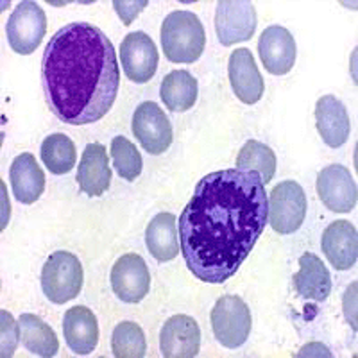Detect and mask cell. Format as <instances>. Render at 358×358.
I'll return each instance as SVG.
<instances>
[{
  "label": "cell",
  "mask_w": 358,
  "mask_h": 358,
  "mask_svg": "<svg viewBox=\"0 0 358 358\" xmlns=\"http://www.w3.org/2000/svg\"><path fill=\"white\" fill-rule=\"evenodd\" d=\"M268 199L257 171L204 176L179 217V245L190 273L224 283L241 268L267 224Z\"/></svg>",
  "instance_id": "obj_1"
},
{
  "label": "cell",
  "mask_w": 358,
  "mask_h": 358,
  "mask_svg": "<svg viewBox=\"0 0 358 358\" xmlns=\"http://www.w3.org/2000/svg\"><path fill=\"white\" fill-rule=\"evenodd\" d=\"M41 86L50 111L62 122H97L111 110L120 86L113 43L95 25L66 24L45 47Z\"/></svg>",
  "instance_id": "obj_2"
},
{
  "label": "cell",
  "mask_w": 358,
  "mask_h": 358,
  "mask_svg": "<svg viewBox=\"0 0 358 358\" xmlns=\"http://www.w3.org/2000/svg\"><path fill=\"white\" fill-rule=\"evenodd\" d=\"M206 34L192 11H172L162 24L163 52L172 63H194L201 57Z\"/></svg>",
  "instance_id": "obj_3"
},
{
  "label": "cell",
  "mask_w": 358,
  "mask_h": 358,
  "mask_svg": "<svg viewBox=\"0 0 358 358\" xmlns=\"http://www.w3.org/2000/svg\"><path fill=\"white\" fill-rule=\"evenodd\" d=\"M41 289L47 299L56 305H65L83 289V265L76 255L56 251L45 262L41 271Z\"/></svg>",
  "instance_id": "obj_4"
},
{
  "label": "cell",
  "mask_w": 358,
  "mask_h": 358,
  "mask_svg": "<svg viewBox=\"0 0 358 358\" xmlns=\"http://www.w3.org/2000/svg\"><path fill=\"white\" fill-rule=\"evenodd\" d=\"M251 310L238 296H222L212 310L213 335L224 348L235 350L251 334Z\"/></svg>",
  "instance_id": "obj_5"
},
{
  "label": "cell",
  "mask_w": 358,
  "mask_h": 358,
  "mask_svg": "<svg viewBox=\"0 0 358 358\" xmlns=\"http://www.w3.org/2000/svg\"><path fill=\"white\" fill-rule=\"evenodd\" d=\"M268 199L267 222L280 235H290L301 228L306 215V197L296 181H281Z\"/></svg>",
  "instance_id": "obj_6"
},
{
  "label": "cell",
  "mask_w": 358,
  "mask_h": 358,
  "mask_svg": "<svg viewBox=\"0 0 358 358\" xmlns=\"http://www.w3.org/2000/svg\"><path fill=\"white\" fill-rule=\"evenodd\" d=\"M47 31V17L36 2H20L9 17L6 34L11 49L29 56L40 47Z\"/></svg>",
  "instance_id": "obj_7"
},
{
  "label": "cell",
  "mask_w": 358,
  "mask_h": 358,
  "mask_svg": "<svg viewBox=\"0 0 358 358\" xmlns=\"http://www.w3.org/2000/svg\"><path fill=\"white\" fill-rule=\"evenodd\" d=\"M257 9L251 2L222 0L217 4L215 31L224 47L251 40L257 31Z\"/></svg>",
  "instance_id": "obj_8"
},
{
  "label": "cell",
  "mask_w": 358,
  "mask_h": 358,
  "mask_svg": "<svg viewBox=\"0 0 358 358\" xmlns=\"http://www.w3.org/2000/svg\"><path fill=\"white\" fill-rule=\"evenodd\" d=\"M133 133L149 155H163L171 147L172 126L156 102H142L133 115Z\"/></svg>",
  "instance_id": "obj_9"
},
{
  "label": "cell",
  "mask_w": 358,
  "mask_h": 358,
  "mask_svg": "<svg viewBox=\"0 0 358 358\" xmlns=\"http://www.w3.org/2000/svg\"><path fill=\"white\" fill-rule=\"evenodd\" d=\"M317 194L328 210L348 213L357 206V181L344 165H328L317 176Z\"/></svg>",
  "instance_id": "obj_10"
},
{
  "label": "cell",
  "mask_w": 358,
  "mask_h": 358,
  "mask_svg": "<svg viewBox=\"0 0 358 358\" xmlns=\"http://www.w3.org/2000/svg\"><path fill=\"white\" fill-rule=\"evenodd\" d=\"M111 287L124 303H140L149 294L151 274L140 255H124L111 268Z\"/></svg>",
  "instance_id": "obj_11"
},
{
  "label": "cell",
  "mask_w": 358,
  "mask_h": 358,
  "mask_svg": "<svg viewBox=\"0 0 358 358\" xmlns=\"http://www.w3.org/2000/svg\"><path fill=\"white\" fill-rule=\"evenodd\" d=\"M120 57L127 79L138 85L151 81L158 69V49L151 36H147L143 31H136L124 38Z\"/></svg>",
  "instance_id": "obj_12"
},
{
  "label": "cell",
  "mask_w": 358,
  "mask_h": 358,
  "mask_svg": "<svg viewBox=\"0 0 358 358\" xmlns=\"http://www.w3.org/2000/svg\"><path fill=\"white\" fill-rule=\"evenodd\" d=\"M199 324L188 315H174L169 319L159 334V350L165 358H192L199 353Z\"/></svg>",
  "instance_id": "obj_13"
},
{
  "label": "cell",
  "mask_w": 358,
  "mask_h": 358,
  "mask_svg": "<svg viewBox=\"0 0 358 358\" xmlns=\"http://www.w3.org/2000/svg\"><path fill=\"white\" fill-rule=\"evenodd\" d=\"M258 54L267 72L274 76H285L296 63V41L285 27L271 25L262 33Z\"/></svg>",
  "instance_id": "obj_14"
},
{
  "label": "cell",
  "mask_w": 358,
  "mask_h": 358,
  "mask_svg": "<svg viewBox=\"0 0 358 358\" xmlns=\"http://www.w3.org/2000/svg\"><path fill=\"white\" fill-rule=\"evenodd\" d=\"M228 76L233 92L244 104H257L264 95V79L249 49H236L229 56Z\"/></svg>",
  "instance_id": "obj_15"
},
{
  "label": "cell",
  "mask_w": 358,
  "mask_h": 358,
  "mask_svg": "<svg viewBox=\"0 0 358 358\" xmlns=\"http://www.w3.org/2000/svg\"><path fill=\"white\" fill-rule=\"evenodd\" d=\"M321 248L337 271H348L357 264L358 258L357 228L348 220L331 222L322 233Z\"/></svg>",
  "instance_id": "obj_16"
},
{
  "label": "cell",
  "mask_w": 358,
  "mask_h": 358,
  "mask_svg": "<svg viewBox=\"0 0 358 358\" xmlns=\"http://www.w3.org/2000/svg\"><path fill=\"white\" fill-rule=\"evenodd\" d=\"M315 126L328 147L344 145L350 138L351 122L346 106L335 95H322L315 104Z\"/></svg>",
  "instance_id": "obj_17"
},
{
  "label": "cell",
  "mask_w": 358,
  "mask_h": 358,
  "mask_svg": "<svg viewBox=\"0 0 358 358\" xmlns=\"http://www.w3.org/2000/svg\"><path fill=\"white\" fill-rule=\"evenodd\" d=\"M78 183L90 197H99L110 188L111 169L108 163L106 147L101 143H88L83 152L78 171Z\"/></svg>",
  "instance_id": "obj_18"
},
{
  "label": "cell",
  "mask_w": 358,
  "mask_h": 358,
  "mask_svg": "<svg viewBox=\"0 0 358 358\" xmlns=\"http://www.w3.org/2000/svg\"><path fill=\"white\" fill-rule=\"evenodd\" d=\"M63 334L66 346L76 355H90L97 348L99 324L94 312L86 306H73L66 310L63 319Z\"/></svg>",
  "instance_id": "obj_19"
},
{
  "label": "cell",
  "mask_w": 358,
  "mask_h": 358,
  "mask_svg": "<svg viewBox=\"0 0 358 358\" xmlns=\"http://www.w3.org/2000/svg\"><path fill=\"white\" fill-rule=\"evenodd\" d=\"M13 194L22 204H33L45 190V174L31 152L17 156L9 169Z\"/></svg>",
  "instance_id": "obj_20"
},
{
  "label": "cell",
  "mask_w": 358,
  "mask_h": 358,
  "mask_svg": "<svg viewBox=\"0 0 358 358\" xmlns=\"http://www.w3.org/2000/svg\"><path fill=\"white\" fill-rule=\"evenodd\" d=\"M292 281L296 292L312 301H324L331 292L330 273L313 252H305L299 258V273L294 274Z\"/></svg>",
  "instance_id": "obj_21"
},
{
  "label": "cell",
  "mask_w": 358,
  "mask_h": 358,
  "mask_svg": "<svg viewBox=\"0 0 358 358\" xmlns=\"http://www.w3.org/2000/svg\"><path fill=\"white\" fill-rule=\"evenodd\" d=\"M145 244L158 262H171L179 255V238L176 217L172 213H158L145 229Z\"/></svg>",
  "instance_id": "obj_22"
},
{
  "label": "cell",
  "mask_w": 358,
  "mask_h": 358,
  "mask_svg": "<svg viewBox=\"0 0 358 358\" xmlns=\"http://www.w3.org/2000/svg\"><path fill=\"white\" fill-rule=\"evenodd\" d=\"M159 95L171 111H188L197 101V81L187 70H172L162 81Z\"/></svg>",
  "instance_id": "obj_23"
},
{
  "label": "cell",
  "mask_w": 358,
  "mask_h": 358,
  "mask_svg": "<svg viewBox=\"0 0 358 358\" xmlns=\"http://www.w3.org/2000/svg\"><path fill=\"white\" fill-rule=\"evenodd\" d=\"M18 324H20L22 344L29 353L49 358L59 351V341L54 330L34 313H24Z\"/></svg>",
  "instance_id": "obj_24"
},
{
  "label": "cell",
  "mask_w": 358,
  "mask_h": 358,
  "mask_svg": "<svg viewBox=\"0 0 358 358\" xmlns=\"http://www.w3.org/2000/svg\"><path fill=\"white\" fill-rule=\"evenodd\" d=\"M76 145L63 133L50 134L41 143V162L52 174H66L76 165Z\"/></svg>",
  "instance_id": "obj_25"
},
{
  "label": "cell",
  "mask_w": 358,
  "mask_h": 358,
  "mask_svg": "<svg viewBox=\"0 0 358 358\" xmlns=\"http://www.w3.org/2000/svg\"><path fill=\"white\" fill-rule=\"evenodd\" d=\"M236 169L257 171L262 176V181L267 185L273 181L276 174V155L265 143L258 140H249L236 156Z\"/></svg>",
  "instance_id": "obj_26"
},
{
  "label": "cell",
  "mask_w": 358,
  "mask_h": 358,
  "mask_svg": "<svg viewBox=\"0 0 358 358\" xmlns=\"http://www.w3.org/2000/svg\"><path fill=\"white\" fill-rule=\"evenodd\" d=\"M111 351L117 358H143L147 342L142 328L136 322H120L111 335Z\"/></svg>",
  "instance_id": "obj_27"
},
{
  "label": "cell",
  "mask_w": 358,
  "mask_h": 358,
  "mask_svg": "<svg viewBox=\"0 0 358 358\" xmlns=\"http://www.w3.org/2000/svg\"><path fill=\"white\" fill-rule=\"evenodd\" d=\"M111 159L118 176L127 181H134L142 172V156L136 151L133 142L126 136H115L111 142Z\"/></svg>",
  "instance_id": "obj_28"
},
{
  "label": "cell",
  "mask_w": 358,
  "mask_h": 358,
  "mask_svg": "<svg viewBox=\"0 0 358 358\" xmlns=\"http://www.w3.org/2000/svg\"><path fill=\"white\" fill-rule=\"evenodd\" d=\"M0 317H2V357H11L17 350L18 341L22 338L20 324L17 326L11 313H8L6 310L0 312Z\"/></svg>",
  "instance_id": "obj_29"
},
{
  "label": "cell",
  "mask_w": 358,
  "mask_h": 358,
  "mask_svg": "<svg viewBox=\"0 0 358 358\" xmlns=\"http://www.w3.org/2000/svg\"><path fill=\"white\" fill-rule=\"evenodd\" d=\"M113 6L117 9L118 17L122 18L124 24L131 25L134 18L143 11V8H147V2L145 0L143 2H120V0H115Z\"/></svg>",
  "instance_id": "obj_30"
},
{
  "label": "cell",
  "mask_w": 358,
  "mask_h": 358,
  "mask_svg": "<svg viewBox=\"0 0 358 358\" xmlns=\"http://www.w3.org/2000/svg\"><path fill=\"white\" fill-rule=\"evenodd\" d=\"M355 296H357V283H353L348 289L346 297H344V313H346L350 324L353 326V330L357 331V315H355V301H357V297Z\"/></svg>",
  "instance_id": "obj_31"
}]
</instances>
